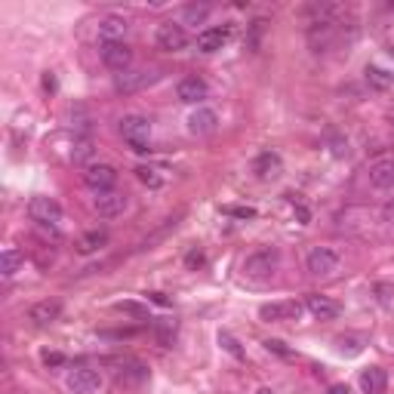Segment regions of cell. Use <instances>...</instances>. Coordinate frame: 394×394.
<instances>
[{
  "instance_id": "cell-1",
  "label": "cell",
  "mask_w": 394,
  "mask_h": 394,
  "mask_svg": "<svg viewBox=\"0 0 394 394\" xmlns=\"http://www.w3.org/2000/svg\"><path fill=\"white\" fill-rule=\"evenodd\" d=\"M120 135L135 154L151 151V120L142 114H127L120 120Z\"/></svg>"
},
{
  "instance_id": "cell-2",
  "label": "cell",
  "mask_w": 394,
  "mask_h": 394,
  "mask_svg": "<svg viewBox=\"0 0 394 394\" xmlns=\"http://www.w3.org/2000/svg\"><path fill=\"white\" fill-rule=\"evenodd\" d=\"M277 262H280V252H277L274 246H262V250L246 256L244 274L252 277V280H265V277H271L277 271Z\"/></svg>"
},
{
  "instance_id": "cell-3",
  "label": "cell",
  "mask_w": 394,
  "mask_h": 394,
  "mask_svg": "<svg viewBox=\"0 0 394 394\" xmlns=\"http://www.w3.org/2000/svg\"><path fill=\"white\" fill-rule=\"evenodd\" d=\"M157 68H135V71H123V74H114V90L129 96V92H139L145 86H151L157 80Z\"/></svg>"
},
{
  "instance_id": "cell-4",
  "label": "cell",
  "mask_w": 394,
  "mask_h": 394,
  "mask_svg": "<svg viewBox=\"0 0 394 394\" xmlns=\"http://www.w3.org/2000/svg\"><path fill=\"white\" fill-rule=\"evenodd\" d=\"M28 215H31V222H37V225L59 228V222H62V207H59V200H53V197H31Z\"/></svg>"
},
{
  "instance_id": "cell-5",
  "label": "cell",
  "mask_w": 394,
  "mask_h": 394,
  "mask_svg": "<svg viewBox=\"0 0 394 394\" xmlns=\"http://www.w3.org/2000/svg\"><path fill=\"white\" fill-rule=\"evenodd\" d=\"M102 388H105V379L98 369L77 367L68 376V391L71 394H102Z\"/></svg>"
},
{
  "instance_id": "cell-6",
  "label": "cell",
  "mask_w": 394,
  "mask_h": 394,
  "mask_svg": "<svg viewBox=\"0 0 394 394\" xmlns=\"http://www.w3.org/2000/svg\"><path fill=\"white\" fill-rule=\"evenodd\" d=\"M98 55H102V65L111 68V71H117V74L129 71V65H133V49H129L123 40L102 43V47H98Z\"/></svg>"
},
{
  "instance_id": "cell-7",
  "label": "cell",
  "mask_w": 394,
  "mask_h": 394,
  "mask_svg": "<svg viewBox=\"0 0 394 394\" xmlns=\"http://www.w3.org/2000/svg\"><path fill=\"white\" fill-rule=\"evenodd\" d=\"M305 265L314 277H330L339 271V252L330 250V246H314V250L308 252Z\"/></svg>"
},
{
  "instance_id": "cell-8",
  "label": "cell",
  "mask_w": 394,
  "mask_h": 394,
  "mask_svg": "<svg viewBox=\"0 0 394 394\" xmlns=\"http://www.w3.org/2000/svg\"><path fill=\"white\" fill-rule=\"evenodd\" d=\"M154 40H157V47L163 49V53H182V49L188 47V34H185V28L179 22L157 25V34H154Z\"/></svg>"
},
{
  "instance_id": "cell-9",
  "label": "cell",
  "mask_w": 394,
  "mask_h": 394,
  "mask_svg": "<svg viewBox=\"0 0 394 394\" xmlns=\"http://www.w3.org/2000/svg\"><path fill=\"white\" fill-rule=\"evenodd\" d=\"M83 182L90 185V188L96 191V194H105V191L114 188V182H117V170H114V166H108V163H92V166H86Z\"/></svg>"
},
{
  "instance_id": "cell-10",
  "label": "cell",
  "mask_w": 394,
  "mask_h": 394,
  "mask_svg": "<svg viewBox=\"0 0 394 394\" xmlns=\"http://www.w3.org/2000/svg\"><path fill=\"white\" fill-rule=\"evenodd\" d=\"M367 179L376 191H391L394 188V157H379L369 163Z\"/></svg>"
},
{
  "instance_id": "cell-11",
  "label": "cell",
  "mask_w": 394,
  "mask_h": 394,
  "mask_svg": "<svg viewBox=\"0 0 394 394\" xmlns=\"http://www.w3.org/2000/svg\"><path fill=\"white\" fill-rule=\"evenodd\" d=\"M302 305L299 302H271V305L259 308V317L268 324H287V320H299Z\"/></svg>"
},
{
  "instance_id": "cell-12",
  "label": "cell",
  "mask_w": 394,
  "mask_h": 394,
  "mask_svg": "<svg viewBox=\"0 0 394 394\" xmlns=\"http://www.w3.org/2000/svg\"><path fill=\"white\" fill-rule=\"evenodd\" d=\"M176 92H179V98H182L185 105H197V102H203V98H207L209 86H207V80H203V77H197V74H188V77L179 80Z\"/></svg>"
},
{
  "instance_id": "cell-13",
  "label": "cell",
  "mask_w": 394,
  "mask_h": 394,
  "mask_svg": "<svg viewBox=\"0 0 394 394\" xmlns=\"http://www.w3.org/2000/svg\"><path fill=\"white\" fill-rule=\"evenodd\" d=\"M148 367L145 363H139V360H123L120 363V369H117V385L120 388H139V385H145L148 382Z\"/></svg>"
},
{
  "instance_id": "cell-14",
  "label": "cell",
  "mask_w": 394,
  "mask_h": 394,
  "mask_svg": "<svg viewBox=\"0 0 394 394\" xmlns=\"http://www.w3.org/2000/svg\"><path fill=\"white\" fill-rule=\"evenodd\" d=\"M305 308L314 314L317 320H336L339 314H342V305H339L336 299H330V296H320V293H311L305 299Z\"/></svg>"
},
{
  "instance_id": "cell-15",
  "label": "cell",
  "mask_w": 394,
  "mask_h": 394,
  "mask_svg": "<svg viewBox=\"0 0 394 394\" xmlns=\"http://www.w3.org/2000/svg\"><path fill=\"white\" fill-rule=\"evenodd\" d=\"M92 207H96V213L102 215V219H114V215H120L123 209H127V194H120V191H105V194H96Z\"/></svg>"
},
{
  "instance_id": "cell-16",
  "label": "cell",
  "mask_w": 394,
  "mask_h": 394,
  "mask_svg": "<svg viewBox=\"0 0 394 394\" xmlns=\"http://www.w3.org/2000/svg\"><path fill=\"white\" fill-rule=\"evenodd\" d=\"M283 170V160L277 151H262L256 160H252V172H256L259 179H277Z\"/></svg>"
},
{
  "instance_id": "cell-17",
  "label": "cell",
  "mask_w": 394,
  "mask_h": 394,
  "mask_svg": "<svg viewBox=\"0 0 394 394\" xmlns=\"http://www.w3.org/2000/svg\"><path fill=\"white\" fill-rule=\"evenodd\" d=\"M215 127H219V114H215L213 108H197L194 114L188 117V129L194 135H209V133H215Z\"/></svg>"
},
{
  "instance_id": "cell-18",
  "label": "cell",
  "mask_w": 394,
  "mask_h": 394,
  "mask_svg": "<svg viewBox=\"0 0 394 394\" xmlns=\"http://www.w3.org/2000/svg\"><path fill=\"white\" fill-rule=\"evenodd\" d=\"M127 18L123 16H105L102 22H98V40L102 43H117L123 40V34H127Z\"/></svg>"
},
{
  "instance_id": "cell-19",
  "label": "cell",
  "mask_w": 394,
  "mask_h": 394,
  "mask_svg": "<svg viewBox=\"0 0 394 394\" xmlns=\"http://www.w3.org/2000/svg\"><path fill=\"white\" fill-rule=\"evenodd\" d=\"M228 37H231V28H207L197 34V49L200 53H215V49H222L228 43Z\"/></svg>"
},
{
  "instance_id": "cell-20",
  "label": "cell",
  "mask_w": 394,
  "mask_h": 394,
  "mask_svg": "<svg viewBox=\"0 0 394 394\" xmlns=\"http://www.w3.org/2000/svg\"><path fill=\"white\" fill-rule=\"evenodd\" d=\"M360 388L363 394H382L388 388V373L382 367H369L360 373Z\"/></svg>"
},
{
  "instance_id": "cell-21",
  "label": "cell",
  "mask_w": 394,
  "mask_h": 394,
  "mask_svg": "<svg viewBox=\"0 0 394 394\" xmlns=\"http://www.w3.org/2000/svg\"><path fill=\"white\" fill-rule=\"evenodd\" d=\"M59 314H62V305H59V302H37V305L34 308H31V311H28V317L31 320H34V324L37 326H47V324H53V320H59Z\"/></svg>"
},
{
  "instance_id": "cell-22",
  "label": "cell",
  "mask_w": 394,
  "mask_h": 394,
  "mask_svg": "<svg viewBox=\"0 0 394 394\" xmlns=\"http://www.w3.org/2000/svg\"><path fill=\"white\" fill-rule=\"evenodd\" d=\"M105 244H108V231H102V228H96V231H86L83 237L77 240V252H83V256H90V252L102 250Z\"/></svg>"
},
{
  "instance_id": "cell-23",
  "label": "cell",
  "mask_w": 394,
  "mask_h": 394,
  "mask_svg": "<svg viewBox=\"0 0 394 394\" xmlns=\"http://www.w3.org/2000/svg\"><path fill=\"white\" fill-rule=\"evenodd\" d=\"M367 83L373 86V90L385 92V90L394 86V74L385 71V68H379V65H367Z\"/></svg>"
},
{
  "instance_id": "cell-24",
  "label": "cell",
  "mask_w": 394,
  "mask_h": 394,
  "mask_svg": "<svg viewBox=\"0 0 394 394\" xmlns=\"http://www.w3.org/2000/svg\"><path fill=\"white\" fill-rule=\"evenodd\" d=\"M92 154H96V142H92V135H80V139H74V148H71L74 163H86Z\"/></svg>"
},
{
  "instance_id": "cell-25",
  "label": "cell",
  "mask_w": 394,
  "mask_h": 394,
  "mask_svg": "<svg viewBox=\"0 0 394 394\" xmlns=\"http://www.w3.org/2000/svg\"><path fill=\"white\" fill-rule=\"evenodd\" d=\"M209 12H213V6H209V3H188L182 10V25H203Z\"/></svg>"
},
{
  "instance_id": "cell-26",
  "label": "cell",
  "mask_w": 394,
  "mask_h": 394,
  "mask_svg": "<svg viewBox=\"0 0 394 394\" xmlns=\"http://www.w3.org/2000/svg\"><path fill=\"white\" fill-rule=\"evenodd\" d=\"M18 268H22V252H18L16 246L3 250V256H0V274H3V277H12Z\"/></svg>"
},
{
  "instance_id": "cell-27",
  "label": "cell",
  "mask_w": 394,
  "mask_h": 394,
  "mask_svg": "<svg viewBox=\"0 0 394 394\" xmlns=\"http://www.w3.org/2000/svg\"><path fill=\"white\" fill-rule=\"evenodd\" d=\"M176 330H179L176 320H157V324H154V336H157L160 345H172V339H176Z\"/></svg>"
},
{
  "instance_id": "cell-28",
  "label": "cell",
  "mask_w": 394,
  "mask_h": 394,
  "mask_svg": "<svg viewBox=\"0 0 394 394\" xmlns=\"http://www.w3.org/2000/svg\"><path fill=\"white\" fill-rule=\"evenodd\" d=\"M135 179H139L142 185H148V188H154V191H157L160 185H163L160 172H157V170H151V166H139V170H135Z\"/></svg>"
},
{
  "instance_id": "cell-29",
  "label": "cell",
  "mask_w": 394,
  "mask_h": 394,
  "mask_svg": "<svg viewBox=\"0 0 394 394\" xmlns=\"http://www.w3.org/2000/svg\"><path fill=\"white\" fill-rule=\"evenodd\" d=\"M219 345H222V348H225L231 357H237V360H244V357H246L244 348H240V342L231 336V332H219Z\"/></svg>"
},
{
  "instance_id": "cell-30",
  "label": "cell",
  "mask_w": 394,
  "mask_h": 394,
  "mask_svg": "<svg viewBox=\"0 0 394 394\" xmlns=\"http://www.w3.org/2000/svg\"><path fill=\"white\" fill-rule=\"evenodd\" d=\"M326 142H330V151H332V157H348V139H342L339 133H326Z\"/></svg>"
},
{
  "instance_id": "cell-31",
  "label": "cell",
  "mask_w": 394,
  "mask_h": 394,
  "mask_svg": "<svg viewBox=\"0 0 394 394\" xmlns=\"http://www.w3.org/2000/svg\"><path fill=\"white\" fill-rule=\"evenodd\" d=\"M265 351H268V354L283 357V360L293 357V348H287V342H280V339H265Z\"/></svg>"
},
{
  "instance_id": "cell-32",
  "label": "cell",
  "mask_w": 394,
  "mask_h": 394,
  "mask_svg": "<svg viewBox=\"0 0 394 394\" xmlns=\"http://www.w3.org/2000/svg\"><path fill=\"white\" fill-rule=\"evenodd\" d=\"M265 25H268V22H265V18H256V22L250 25V37H246V47H250L252 53H256V49H259V37H262Z\"/></svg>"
},
{
  "instance_id": "cell-33",
  "label": "cell",
  "mask_w": 394,
  "mask_h": 394,
  "mask_svg": "<svg viewBox=\"0 0 394 394\" xmlns=\"http://www.w3.org/2000/svg\"><path fill=\"white\" fill-rule=\"evenodd\" d=\"M339 348H342V354H360L363 342L357 336H342V339H339Z\"/></svg>"
},
{
  "instance_id": "cell-34",
  "label": "cell",
  "mask_w": 394,
  "mask_h": 394,
  "mask_svg": "<svg viewBox=\"0 0 394 394\" xmlns=\"http://www.w3.org/2000/svg\"><path fill=\"white\" fill-rule=\"evenodd\" d=\"M225 215H234V219H256V209L252 207H222Z\"/></svg>"
},
{
  "instance_id": "cell-35",
  "label": "cell",
  "mask_w": 394,
  "mask_h": 394,
  "mask_svg": "<svg viewBox=\"0 0 394 394\" xmlns=\"http://www.w3.org/2000/svg\"><path fill=\"white\" fill-rule=\"evenodd\" d=\"M203 262H207L203 250H188V252H185V265H188L191 271H194V268H203Z\"/></svg>"
},
{
  "instance_id": "cell-36",
  "label": "cell",
  "mask_w": 394,
  "mask_h": 394,
  "mask_svg": "<svg viewBox=\"0 0 394 394\" xmlns=\"http://www.w3.org/2000/svg\"><path fill=\"white\" fill-rule=\"evenodd\" d=\"M43 363H47V367H62L65 354H62V351H43Z\"/></svg>"
},
{
  "instance_id": "cell-37",
  "label": "cell",
  "mask_w": 394,
  "mask_h": 394,
  "mask_svg": "<svg viewBox=\"0 0 394 394\" xmlns=\"http://www.w3.org/2000/svg\"><path fill=\"white\" fill-rule=\"evenodd\" d=\"M117 311H127V314H135V317H145V308L142 305H135V302H120V305H117Z\"/></svg>"
},
{
  "instance_id": "cell-38",
  "label": "cell",
  "mask_w": 394,
  "mask_h": 394,
  "mask_svg": "<svg viewBox=\"0 0 394 394\" xmlns=\"http://www.w3.org/2000/svg\"><path fill=\"white\" fill-rule=\"evenodd\" d=\"M296 222H299V225L311 222V213H308V207H302V203H296Z\"/></svg>"
},
{
  "instance_id": "cell-39",
  "label": "cell",
  "mask_w": 394,
  "mask_h": 394,
  "mask_svg": "<svg viewBox=\"0 0 394 394\" xmlns=\"http://www.w3.org/2000/svg\"><path fill=\"white\" fill-rule=\"evenodd\" d=\"M148 299H151V302H154V305H163V308H166V305H170V299H166V296H163V293H148Z\"/></svg>"
},
{
  "instance_id": "cell-40",
  "label": "cell",
  "mask_w": 394,
  "mask_h": 394,
  "mask_svg": "<svg viewBox=\"0 0 394 394\" xmlns=\"http://www.w3.org/2000/svg\"><path fill=\"white\" fill-rule=\"evenodd\" d=\"M43 90L55 92V77H53V74H43Z\"/></svg>"
},
{
  "instance_id": "cell-41",
  "label": "cell",
  "mask_w": 394,
  "mask_h": 394,
  "mask_svg": "<svg viewBox=\"0 0 394 394\" xmlns=\"http://www.w3.org/2000/svg\"><path fill=\"white\" fill-rule=\"evenodd\" d=\"M326 394H351V391H348V385H330Z\"/></svg>"
},
{
  "instance_id": "cell-42",
  "label": "cell",
  "mask_w": 394,
  "mask_h": 394,
  "mask_svg": "<svg viewBox=\"0 0 394 394\" xmlns=\"http://www.w3.org/2000/svg\"><path fill=\"white\" fill-rule=\"evenodd\" d=\"M256 394H274V391H271V388H259Z\"/></svg>"
},
{
  "instance_id": "cell-43",
  "label": "cell",
  "mask_w": 394,
  "mask_h": 394,
  "mask_svg": "<svg viewBox=\"0 0 394 394\" xmlns=\"http://www.w3.org/2000/svg\"><path fill=\"white\" fill-rule=\"evenodd\" d=\"M388 10H391V12H394V0H391V3H388Z\"/></svg>"
},
{
  "instance_id": "cell-44",
  "label": "cell",
  "mask_w": 394,
  "mask_h": 394,
  "mask_svg": "<svg viewBox=\"0 0 394 394\" xmlns=\"http://www.w3.org/2000/svg\"><path fill=\"white\" fill-rule=\"evenodd\" d=\"M391 120H394V114H391Z\"/></svg>"
}]
</instances>
